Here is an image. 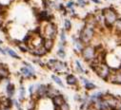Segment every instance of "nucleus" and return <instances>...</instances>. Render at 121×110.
Instances as JSON below:
<instances>
[{
    "instance_id": "a878e982",
    "label": "nucleus",
    "mask_w": 121,
    "mask_h": 110,
    "mask_svg": "<svg viewBox=\"0 0 121 110\" xmlns=\"http://www.w3.org/2000/svg\"><path fill=\"white\" fill-rule=\"evenodd\" d=\"M35 91V86L34 85H32V86H29V92H30V95L33 96Z\"/></svg>"
},
{
    "instance_id": "c9c22d12",
    "label": "nucleus",
    "mask_w": 121,
    "mask_h": 110,
    "mask_svg": "<svg viewBox=\"0 0 121 110\" xmlns=\"http://www.w3.org/2000/svg\"><path fill=\"white\" fill-rule=\"evenodd\" d=\"M93 1H95V2H96V3H99L98 0H93Z\"/></svg>"
},
{
    "instance_id": "ddd939ff",
    "label": "nucleus",
    "mask_w": 121,
    "mask_h": 110,
    "mask_svg": "<svg viewBox=\"0 0 121 110\" xmlns=\"http://www.w3.org/2000/svg\"><path fill=\"white\" fill-rule=\"evenodd\" d=\"M4 49H5L6 53H7L8 55H10V56H11L12 58L16 59V60H20V59H21V57H20L19 55L17 54V52H16L15 50H13L12 47H6Z\"/></svg>"
},
{
    "instance_id": "4be33fe9",
    "label": "nucleus",
    "mask_w": 121,
    "mask_h": 110,
    "mask_svg": "<svg viewBox=\"0 0 121 110\" xmlns=\"http://www.w3.org/2000/svg\"><path fill=\"white\" fill-rule=\"evenodd\" d=\"M52 80L56 82L57 85H59L60 86H63V84H62L61 80H60V78H58V77H57V76H55V75H52Z\"/></svg>"
},
{
    "instance_id": "bb28decb",
    "label": "nucleus",
    "mask_w": 121,
    "mask_h": 110,
    "mask_svg": "<svg viewBox=\"0 0 121 110\" xmlns=\"http://www.w3.org/2000/svg\"><path fill=\"white\" fill-rule=\"evenodd\" d=\"M57 55L63 58V57H65V51H64L63 49H59V50L57 51Z\"/></svg>"
},
{
    "instance_id": "dca6fc26",
    "label": "nucleus",
    "mask_w": 121,
    "mask_h": 110,
    "mask_svg": "<svg viewBox=\"0 0 121 110\" xmlns=\"http://www.w3.org/2000/svg\"><path fill=\"white\" fill-rule=\"evenodd\" d=\"M25 96H26V89H25V87H24V86H20V87H19V98H18V102H22L24 100H25Z\"/></svg>"
},
{
    "instance_id": "0eeeda50",
    "label": "nucleus",
    "mask_w": 121,
    "mask_h": 110,
    "mask_svg": "<svg viewBox=\"0 0 121 110\" xmlns=\"http://www.w3.org/2000/svg\"><path fill=\"white\" fill-rule=\"evenodd\" d=\"M82 55H83V58L88 61L91 62L94 58H95V48L94 47H91L88 46L85 48L82 49Z\"/></svg>"
},
{
    "instance_id": "5701e85b",
    "label": "nucleus",
    "mask_w": 121,
    "mask_h": 110,
    "mask_svg": "<svg viewBox=\"0 0 121 110\" xmlns=\"http://www.w3.org/2000/svg\"><path fill=\"white\" fill-rule=\"evenodd\" d=\"M71 27H72L71 21H70V20H68V19H66V20L64 21V28H65V30L70 31V30H71Z\"/></svg>"
},
{
    "instance_id": "f257e3e1",
    "label": "nucleus",
    "mask_w": 121,
    "mask_h": 110,
    "mask_svg": "<svg viewBox=\"0 0 121 110\" xmlns=\"http://www.w3.org/2000/svg\"><path fill=\"white\" fill-rule=\"evenodd\" d=\"M95 24H96L95 19L93 21H89L88 25L82 30V31L80 33V39H81L82 43L88 44L93 39L94 34H95Z\"/></svg>"
},
{
    "instance_id": "e433bc0d",
    "label": "nucleus",
    "mask_w": 121,
    "mask_h": 110,
    "mask_svg": "<svg viewBox=\"0 0 121 110\" xmlns=\"http://www.w3.org/2000/svg\"><path fill=\"white\" fill-rule=\"evenodd\" d=\"M89 110H96V109H95V108H90Z\"/></svg>"
},
{
    "instance_id": "39448f33",
    "label": "nucleus",
    "mask_w": 121,
    "mask_h": 110,
    "mask_svg": "<svg viewBox=\"0 0 121 110\" xmlns=\"http://www.w3.org/2000/svg\"><path fill=\"white\" fill-rule=\"evenodd\" d=\"M4 96L8 99H13V96L15 94V86L13 84L10 78L6 79V85L4 88Z\"/></svg>"
},
{
    "instance_id": "7ed1b4c3",
    "label": "nucleus",
    "mask_w": 121,
    "mask_h": 110,
    "mask_svg": "<svg viewBox=\"0 0 121 110\" xmlns=\"http://www.w3.org/2000/svg\"><path fill=\"white\" fill-rule=\"evenodd\" d=\"M102 12H103L102 14L104 15V23L106 24V26L108 28H111L112 25H113L117 19L115 12L112 9H105V10H103Z\"/></svg>"
},
{
    "instance_id": "a211bd4d",
    "label": "nucleus",
    "mask_w": 121,
    "mask_h": 110,
    "mask_svg": "<svg viewBox=\"0 0 121 110\" xmlns=\"http://www.w3.org/2000/svg\"><path fill=\"white\" fill-rule=\"evenodd\" d=\"M17 46V47L19 48V50L21 51V52H23V53H26V52H28V51H30V48H29V47H28V45L27 44H24V43H22L21 41L16 45Z\"/></svg>"
},
{
    "instance_id": "2eb2a0df",
    "label": "nucleus",
    "mask_w": 121,
    "mask_h": 110,
    "mask_svg": "<svg viewBox=\"0 0 121 110\" xmlns=\"http://www.w3.org/2000/svg\"><path fill=\"white\" fill-rule=\"evenodd\" d=\"M52 47H53V40H52V39H44L43 40V47L47 51L51 50L52 48Z\"/></svg>"
},
{
    "instance_id": "7c9ffc66",
    "label": "nucleus",
    "mask_w": 121,
    "mask_h": 110,
    "mask_svg": "<svg viewBox=\"0 0 121 110\" xmlns=\"http://www.w3.org/2000/svg\"><path fill=\"white\" fill-rule=\"evenodd\" d=\"M78 3H79V5H80L81 7H84V6H85V4H86L85 0H78Z\"/></svg>"
},
{
    "instance_id": "b1692460",
    "label": "nucleus",
    "mask_w": 121,
    "mask_h": 110,
    "mask_svg": "<svg viewBox=\"0 0 121 110\" xmlns=\"http://www.w3.org/2000/svg\"><path fill=\"white\" fill-rule=\"evenodd\" d=\"M85 86H86V88L87 89H94L95 87V86L94 85V84H92V82H85Z\"/></svg>"
},
{
    "instance_id": "393cba45",
    "label": "nucleus",
    "mask_w": 121,
    "mask_h": 110,
    "mask_svg": "<svg viewBox=\"0 0 121 110\" xmlns=\"http://www.w3.org/2000/svg\"><path fill=\"white\" fill-rule=\"evenodd\" d=\"M59 110H70V106L67 102H64L63 104L59 106Z\"/></svg>"
},
{
    "instance_id": "4468645a",
    "label": "nucleus",
    "mask_w": 121,
    "mask_h": 110,
    "mask_svg": "<svg viewBox=\"0 0 121 110\" xmlns=\"http://www.w3.org/2000/svg\"><path fill=\"white\" fill-rule=\"evenodd\" d=\"M110 82H112V84H121V72L112 74L110 78Z\"/></svg>"
},
{
    "instance_id": "f704fd0d",
    "label": "nucleus",
    "mask_w": 121,
    "mask_h": 110,
    "mask_svg": "<svg viewBox=\"0 0 121 110\" xmlns=\"http://www.w3.org/2000/svg\"><path fill=\"white\" fill-rule=\"evenodd\" d=\"M116 109H117V110H121V102H118V104H117V106H116Z\"/></svg>"
},
{
    "instance_id": "4c0bfd02",
    "label": "nucleus",
    "mask_w": 121,
    "mask_h": 110,
    "mask_svg": "<svg viewBox=\"0 0 121 110\" xmlns=\"http://www.w3.org/2000/svg\"><path fill=\"white\" fill-rule=\"evenodd\" d=\"M2 42H3V41H2V39L0 38V44H2Z\"/></svg>"
},
{
    "instance_id": "9d476101",
    "label": "nucleus",
    "mask_w": 121,
    "mask_h": 110,
    "mask_svg": "<svg viewBox=\"0 0 121 110\" xmlns=\"http://www.w3.org/2000/svg\"><path fill=\"white\" fill-rule=\"evenodd\" d=\"M20 74L22 75L23 78H26V79H31V78H34L35 77V73H33L30 69H28L26 67H20Z\"/></svg>"
},
{
    "instance_id": "aec40b11",
    "label": "nucleus",
    "mask_w": 121,
    "mask_h": 110,
    "mask_svg": "<svg viewBox=\"0 0 121 110\" xmlns=\"http://www.w3.org/2000/svg\"><path fill=\"white\" fill-rule=\"evenodd\" d=\"M66 80H67V82L69 85H75L76 84V79L73 75H68Z\"/></svg>"
},
{
    "instance_id": "cd10ccee",
    "label": "nucleus",
    "mask_w": 121,
    "mask_h": 110,
    "mask_svg": "<svg viewBox=\"0 0 121 110\" xmlns=\"http://www.w3.org/2000/svg\"><path fill=\"white\" fill-rule=\"evenodd\" d=\"M0 110H13L12 106H7V105H0Z\"/></svg>"
},
{
    "instance_id": "58836bf2",
    "label": "nucleus",
    "mask_w": 121,
    "mask_h": 110,
    "mask_svg": "<svg viewBox=\"0 0 121 110\" xmlns=\"http://www.w3.org/2000/svg\"><path fill=\"white\" fill-rule=\"evenodd\" d=\"M0 63H1V62H0Z\"/></svg>"
},
{
    "instance_id": "1a4fd4ad",
    "label": "nucleus",
    "mask_w": 121,
    "mask_h": 110,
    "mask_svg": "<svg viewBox=\"0 0 121 110\" xmlns=\"http://www.w3.org/2000/svg\"><path fill=\"white\" fill-rule=\"evenodd\" d=\"M103 100L108 103V105L111 107L112 110L114 109V108H116V106H117V104H118V102H119L118 99H116V98H114V97H112V96H106Z\"/></svg>"
},
{
    "instance_id": "6ab92c4d",
    "label": "nucleus",
    "mask_w": 121,
    "mask_h": 110,
    "mask_svg": "<svg viewBox=\"0 0 121 110\" xmlns=\"http://www.w3.org/2000/svg\"><path fill=\"white\" fill-rule=\"evenodd\" d=\"M6 28V14L0 13V30Z\"/></svg>"
},
{
    "instance_id": "423d86ee",
    "label": "nucleus",
    "mask_w": 121,
    "mask_h": 110,
    "mask_svg": "<svg viewBox=\"0 0 121 110\" xmlns=\"http://www.w3.org/2000/svg\"><path fill=\"white\" fill-rule=\"evenodd\" d=\"M95 71L97 73V75L106 80L109 76H110V67L106 65V64H103V63H100L95 68Z\"/></svg>"
},
{
    "instance_id": "20e7f679",
    "label": "nucleus",
    "mask_w": 121,
    "mask_h": 110,
    "mask_svg": "<svg viewBox=\"0 0 121 110\" xmlns=\"http://www.w3.org/2000/svg\"><path fill=\"white\" fill-rule=\"evenodd\" d=\"M48 67L54 70V71H57V72H64V70L66 69V64L60 62V61H57L55 59H51L48 64H47Z\"/></svg>"
},
{
    "instance_id": "f03ea898",
    "label": "nucleus",
    "mask_w": 121,
    "mask_h": 110,
    "mask_svg": "<svg viewBox=\"0 0 121 110\" xmlns=\"http://www.w3.org/2000/svg\"><path fill=\"white\" fill-rule=\"evenodd\" d=\"M56 32H57L56 26L52 22H48V23H46V25L42 29L40 35H42V37L44 39H52V40H53L54 37L56 36Z\"/></svg>"
},
{
    "instance_id": "72a5a7b5",
    "label": "nucleus",
    "mask_w": 121,
    "mask_h": 110,
    "mask_svg": "<svg viewBox=\"0 0 121 110\" xmlns=\"http://www.w3.org/2000/svg\"><path fill=\"white\" fill-rule=\"evenodd\" d=\"M73 6V2H72V1H71V2H69V3H68V6H67V7H68V8H72Z\"/></svg>"
},
{
    "instance_id": "473e14b6",
    "label": "nucleus",
    "mask_w": 121,
    "mask_h": 110,
    "mask_svg": "<svg viewBox=\"0 0 121 110\" xmlns=\"http://www.w3.org/2000/svg\"><path fill=\"white\" fill-rule=\"evenodd\" d=\"M76 47H77V48H78L79 50H82V45H81L79 42H76Z\"/></svg>"
},
{
    "instance_id": "9b49d317",
    "label": "nucleus",
    "mask_w": 121,
    "mask_h": 110,
    "mask_svg": "<svg viewBox=\"0 0 121 110\" xmlns=\"http://www.w3.org/2000/svg\"><path fill=\"white\" fill-rule=\"evenodd\" d=\"M30 52H31L33 55H35V56H36V57H42V56H44V55L48 52L44 47H43V46L42 47H38V48H35V49H31L30 50Z\"/></svg>"
},
{
    "instance_id": "c85d7f7f",
    "label": "nucleus",
    "mask_w": 121,
    "mask_h": 110,
    "mask_svg": "<svg viewBox=\"0 0 121 110\" xmlns=\"http://www.w3.org/2000/svg\"><path fill=\"white\" fill-rule=\"evenodd\" d=\"M76 66H77V68H78V70L82 73L83 72V68H82V67H81V65H80V63L78 62V61H76Z\"/></svg>"
},
{
    "instance_id": "2f4dec72",
    "label": "nucleus",
    "mask_w": 121,
    "mask_h": 110,
    "mask_svg": "<svg viewBox=\"0 0 121 110\" xmlns=\"http://www.w3.org/2000/svg\"><path fill=\"white\" fill-rule=\"evenodd\" d=\"M65 40H66V36L64 34V31H62L61 32V42H64Z\"/></svg>"
},
{
    "instance_id": "f8f14e48",
    "label": "nucleus",
    "mask_w": 121,
    "mask_h": 110,
    "mask_svg": "<svg viewBox=\"0 0 121 110\" xmlns=\"http://www.w3.org/2000/svg\"><path fill=\"white\" fill-rule=\"evenodd\" d=\"M65 102V99H64V97L63 96H61V95H56V96H54L53 98H52V103H53V105L54 106H56V107H59L61 104H63Z\"/></svg>"
},
{
    "instance_id": "6e6552de",
    "label": "nucleus",
    "mask_w": 121,
    "mask_h": 110,
    "mask_svg": "<svg viewBox=\"0 0 121 110\" xmlns=\"http://www.w3.org/2000/svg\"><path fill=\"white\" fill-rule=\"evenodd\" d=\"M47 91H48V86L38 85L35 88V95L38 99H44L47 98Z\"/></svg>"
},
{
    "instance_id": "f3484780",
    "label": "nucleus",
    "mask_w": 121,
    "mask_h": 110,
    "mask_svg": "<svg viewBox=\"0 0 121 110\" xmlns=\"http://www.w3.org/2000/svg\"><path fill=\"white\" fill-rule=\"evenodd\" d=\"M58 95V91L53 88V87H51L48 86V91H47V98H53L54 96Z\"/></svg>"
},
{
    "instance_id": "c756f323",
    "label": "nucleus",
    "mask_w": 121,
    "mask_h": 110,
    "mask_svg": "<svg viewBox=\"0 0 121 110\" xmlns=\"http://www.w3.org/2000/svg\"><path fill=\"white\" fill-rule=\"evenodd\" d=\"M0 53H1L2 55H4V56H5V55H7V53H6L5 49H4L2 47H0Z\"/></svg>"
},
{
    "instance_id": "412c9836",
    "label": "nucleus",
    "mask_w": 121,
    "mask_h": 110,
    "mask_svg": "<svg viewBox=\"0 0 121 110\" xmlns=\"http://www.w3.org/2000/svg\"><path fill=\"white\" fill-rule=\"evenodd\" d=\"M114 26H115V29L117 31L121 32V18L116 19V21L114 22Z\"/></svg>"
}]
</instances>
